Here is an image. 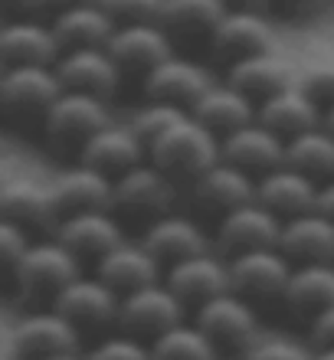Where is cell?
<instances>
[{
    "label": "cell",
    "instance_id": "obj_1",
    "mask_svg": "<svg viewBox=\"0 0 334 360\" xmlns=\"http://www.w3.org/2000/svg\"><path fill=\"white\" fill-rule=\"evenodd\" d=\"M223 158V138L213 128L187 112L181 122H174L167 131H161L148 144V161L171 174V177L197 180L207 167Z\"/></svg>",
    "mask_w": 334,
    "mask_h": 360
},
{
    "label": "cell",
    "instance_id": "obj_2",
    "mask_svg": "<svg viewBox=\"0 0 334 360\" xmlns=\"http://www.w3.org/2000/svg\"><path fill=\"white\" fill-rule=\"evenodd\" d=\"M79 259L82 256L72 252L66 243H59L56 236L33 243L27 249V256L20 259L17 269H13L17 288L27 298H56L76 275H82Z\"/></svg>",
    "mask_w": 334,
    "mask_h": 360
},
{
    "label": "cell",
    "instance_id": "obj_3",
    "mask_svg": "<svg viewBox=\"0 0 334 360\" xmlns=\"http://www.w3.org/2000/svg\"><path fill=\"white\" fill-rule=\"evenodd\" d=\"M203 331L213 338V344L220 351H243L246 354L252 344L259 341V318L256 308L249 298H243L239 292H223L210 302L197 304V318Z\"/></svg>",
    "mask_w": 334,
    "mask_h": 360
},
{
    "label": "cell",
    "instance_id": "obj_4",
    "mask_svg": "<svg viewBox=\"0 0 334 360\" xmlns=\"http://www.w3.org/2000/svg\"><path fill=\"white\" fill-rule=\"evenodd\" d=\"M295 262L282 252L278 246H262V249H246L229 259V282L233 292H239L249 302H272L282 298L288 288Z\"/></svg>",
    "mask_w": 334,
    "mask_h": 360
},
{
    "label": "cell",
    "instance_id": "obj_5",
    "mask_svg": "<svg viewBox=\"0 0 334 360\" xmlns=\"http://www.w3.org/2000/svg\"><path fill=\"white\" fill-rule=\"evenodd\" d=\"M184 302L181 295L174 292L167 282H151L144 288H134V292L122 295V311H118V324H122L128 334H148V338H158L161 331L174 328L177 321H184Z\"/></svg>",
    "mask_w": 334,
    "mask_h": 360
},
{
    "label": "cell",
    "instance_id": "obj_6",
    "mask_svg": "<svg viewBox=\"0 0 334 360\" xmlns=\"http://www.w3.org/2000/svg\"><path fill=\"white\" fill-rule=\"evenodd\" d=\"M108 122H112V115H108L105 95L79 92V89H63V95L43 115L46 134L53 141H76V144L92 138Z\"/></svg>",
    "mask_w": 334,
    "mask_h": 360
},
{
    "label": "cell",
    "instance_id": "obj_7",
    "mask_svg": "<svg viewBox=\"0 0 334 360\" xmlns=\"http://www.w3.org/2000/svg\"><path fill=\"white\" fill-rule=\"evenodd\" d=\"M53 308L66 314L72 324L86 328H108L118 324L122 311V292H115L102 275H76L63 292L53 298Z\"/></svg>",
    "mask_w": 334,
    "mask_h": 360
},
{
    "label": "cell",
    "instance_id": "obj_8",
    "mask_svg": "<svg viewBox=\"0 0 334 360\" xmlns=\"http://www.w3.org/2000/svg\"><path fill=\"white\" fill-rule=\"evenodd\" d=\"M63 79H59L56 63H20V66H4L0 72V102L10 112H39L63 95Z\"/></svg>",
    "mask_w": 334,
    "mask_h": 360
},
{
    "label": "cell",
    "instance_id": "obj_9",
    "mask_svg": "<svg viewBox=\"0 0 334 360\" xmlns=\"http://www.w3.org/2000/svg\"><path fill=\"white\" fill-rule=\"evenodd\" d=\"M174 203V177L154 161L134 164L115 177V210L134 217H161Z\"/></svg>",
    "mask_w": 334,
    "mask_h": 360
},
{
    "label": "cell",
    "instance_id": "obj_10",
    "mask_svg": "<svg viewBox=\"0 0 334 360\" xmlns=\"http://www.w3.org/2000/svg\"><path fill=\"white\" fill-rule=\"evenodd\" d=\"M282 223L276 210H269L259 200L239 203V207L226 210L217 226V243L226 249L229 256L246 252V249H262V246H278L282 239Z\"/></svg>",
    "mask_w": 334,
    "mask_h": 360
},
{
    "label": "cell",
    "instance_id": "obj_11",
    "mask_svg": "<svg viewBox=\"0 0 334 360\" xmlns=\"http://www.w3.org/2000/svg\"><path fill=\"white\" fill-rule=\"evenodd\" d=\"M108 53L128 72H151L158 63L174 56L171 30L158 20H151V23H118V30L108 39Z\"/></svg>",
    "mask_w": 334,
    "mask_h": 360
},
{
    "label": "cell",
    "instance_id": "obj_12",
    "mask_svg": "<svg viewBox=\"0 0 334 360\" xmlns=\"http://www.w3.org/2000/svg\"><path fill=\"white\" fill-rule=\"evenodd\" d=\"M210 46L217 56L236 63L243 56L272 49V23L259 7H229L210 33Z\"/></svg>",
    "mask_w": 334,
    "mask_h": 360
},
{
    "label": "cell",
    "instance_id": "obj_13",
    "mask_svg": "<svg viewBox=\"0 0 334 360\" xmlns=\"http://www.w3.org/2000/svg\"><path fill=\"white\" fill-rule=\"evenodd\" d=\"M59 217L79 210H115V177L92 164H72L49 180Z\"/></svg>",
    "mask_w": 334,
    "mask_h": 360
},
{
    "label": "cell",
    "instance_id": "obj_14",
    "mask_svg": "<svg viewBox=\"0 0 334 360\" xmlns=\"http://www.w3.org/2000/svg\"><path fill=\"white\" fill-rule=\"evenodd\" d=\"M148 158V144L131 124H118V122H108L105 128H98L92 138L79 144V161L82 164H92L98 171L118 174L131 171L134 164H141Z\"/></svg>",
    "mask_w": 334,
    "mask_h": 360
},
{
    "label": "cell",
    "instance_id": "obj_15",
    "mask_svg": "<svg viewBox=\"0 0 334 360\" xmlns=\"http://www.w3.org/2000/svg\"><path fill=\"white\" fill-rule=\"evenodd\" d=\"M213 82L217 79L210 76L207 66H200V63H193L187 56H167L151 72H144V95L191 108Z\"/></svg>",
    "mask_w": 334,
    "mask_h": 360
},
{
    "label": "cell",
    "instance_id": "obj_16",
    "mask_svg": "<svg viewBox=\"0 0 334 360\" xmlns=\"http://www.w3.org/2000/svg\"><path fill=\"white\" fill-rule=\"evenodd\" d=\"M79 334L82 328L72 324L66 314L53 308V311H33L27 318H20L13 328V347L23 357H49V354L63 351H79Z\"/></svg>",
    "mask_w": 334,
    "mask_h": 360
},
{
    "label": "cell",
    "instance_id": "obj_17",
    "mask_svg": "<svg viewBox=\"0 0 334 360\" xmlns=\"http://www.w3.org/2000/svg\"><path fill=\"white\" fill-rule=\"evenodd\" d=\"M318 190H321V184L315 177H308L305 171L292 167V164H278V167L256 177V200L266 203L269 210H276L282 219L315 210Z\"/></svg>",
    "mask_w": 334,
    "mask_h": 360
},
{
    "label": "cell",
    "instance_id": "obj_18",
    "mask_svg": "<svg viewBox=\"0 0 334 360\" xmlns=\"http://www.w3.org/2000/svg\"><path fill=\"white\" fill-rule=\"evenodd\" d=\"M56 69L66 89L96 92V95H105V98L118 89V79H122V66L108 53V46L63 49V56L56 59Z\"/></svg>",
    "mask_w": 334,
    "mask_h": 360
},
{
    "label": "cell",
    "instance_id": "obj_19",
    "mask_svg": "<svg viewBox=\"0 0 334 360\" xmlns=\"http://www.w3.org/2000/svg\"><path fill=\"white\" fill-rule=\"evenodd\" d=\"M164 282L171 285L187 304L191 302L203 304V302H210V298H217V295L233 288V282H229V262H223L220 256H213L210 249L171 262Z\"/></svg>",
    "mask_w": 334,
    "mask_h": 360
},
{
    "label": "cell",
    "instance_id": "obj_20",
    "mask_svg": "<svg viewBox=\"0 0 334 360\" xmlns=\"http://www.w3.org/2000/svg\"><path fill=\"white\" fill-rule=\"evenodd\" d=\"M285 141L278 131H272L269 124L256 122L243 124L236 131L223 134V161L239 164L249 174H266L278 164H285Z\"/></svg>",
    "mask_w": 334,
    "mask_h": 360
},
{
    "label": "cell",
    "instance_id": "obj_21",
    "mask_svg": "<svg viewBox=\"0 0 334 360\" xmlns=\"http://www.w3.org/2000/svg\"><path fill=\"white\" fill-rule=\"evenodd\" d=\"M53 236L59 243H66L79 256H105L108 249L124 243V233L118 226V219L112 217V210H79V213H66L59 217L53 226Z\"/></svg>",
    "mask_w": 334,
    "mask_h": 360
},
{
    "label": "cell",
    "instance_id": "obj_22",
    "mask_svg": "<svg viewBox=\"0 0 334 360\" xmlns=\"http://www.w3.org/2000/svg\"><path fill=\"white\" fill-rule=\"evenodd\" d=\"M259 122L269 124L282 138H292V134L325 124V105L318 102L302 82H295V86H288L259 102Z\"/></svg>",
    "mask_w": 334,
    "mask_h": 360
},
{
    "label": "cell",
    "instance_id": "obj_23",
    "mask_svg": "<svg viewBox=\"0 0 334 360\" xmlns=\"http://www.w3.org/2000/svg\"><path fill=\"white\" fill-rule=\"evenodd\" d=\"M0 213L4 219L23 223V226H56L59 223V207L53 197V187L37 177H10L0 187Z\"/></svg>",
    "mask_w": 334,
    "mask_h": 360
},
{
    "label": "cell",
    "instance_id": "obj_24",
    "mask_svg": "<svg viewBox=\"0 0 334 360\" xmlns=\"http://www.w3.org/2000/svg\"><path fill=\"white\" fill-rule=\"evenodd\" d=\"M191 187H193L197 207L217 210L220 217L226 210L239 207V203L256 200V177L249 171H243L239 164L223 161V158L213 167H207L197 180H191Z\"/></svg>",
    "mask_w": 334,
    "mask_h": 360
},
{
    "label": "cell",
    "instance_id": "obj_25",
    "mask_svg": "<svg viewBox=\"0 0 334 360\" xmlns=\"http://www.w3.org/2000/svg\"><path fill=\"white\" fill-rule=\"evenodd\" d=\"M278 249L292 262H334V219L321 210L288 217L282 223Z\"/></svg>",
    "mask_w": 334,
    "mask_h": 360
},
{
    "label": "cell",
    "instance_id": "obj_26",
    "mask_svg": "<svg viewBox=\"0 0 334 360\" xmlns=\"http://www.w3.org/2000/svg\"><path fill=\"white\" fill-rule=\"evenodd\" d=\"M226 82L236 86L239 92H246L252 102H262L269 95L295 86L298 79L288 59L276 56L272 49H262V53H252V56H243L236 63H229Z\"/></svg>",
    "mask_w": 334,
    "mask_h": 360
},
{
    "label": "cell",
    "instance_id": "obj_27",
    "mask_svg": "<svg viewBox=\"0 0 334 360\" xmlns=\"http://www.w3.org/2000/svg\"><path fill=\"white\" fill-rule=\"evenodd\" d=\"M161 266L164 262L144 243H128V239L108 249L105 256H98V275L122 295L161 282Z\"/></svg>",
    "mask_w": 334,
    "mask_h": 360
},
{
    "label": "cell",
    "instance_id": "obj_28",
    "mask_svg": "<svg viewBox=\"0 0 334 360\" xmlns=\"http://www.w3.org/2000/svg\"><path fill=\"white\" fill-rule=\"evenodd\" d=\"M59 56H63V43H59L56 30L46 27V23L17 17L0 30V59H4V66L56 63Z\"/></svg>",
    "mask_w": 334,
    "mask_h": 360
},
{
    "label": "cell",
    "instance_id": "obj_29",
    "mask_svg": "<svg viewBox=\"0 0 334 360\" xmlns=\"http://www.w3.org/2000/svg\"><path fill=\"white\" fill-rule=\"evenodd\" d=\"M141 243L161 259L164 266L210 249V239L200 229V223H193L191 217H181V213H161V217H154L148 223V229H144Z\"/></svg>",
    "mask_w": 334,
    "mask_h": 360
},
{
    "label": "cell",
    "instance_id": "obj_30",
    "mask_svg": "<svg viewBox=\"0 0 334 360\" xmlns=\"http://www.w3.org/2000/svg\"><path fill=\"white\" fill-rule=\"evenodd\" d=\"M191 112L200 118L207 128L220 134H229L243 128V124L256 122L259 118V105L249 98L246 92H239L236 86H229V82H213L207 92L191 105Z\"/></svg>",
    "mask_w": 334,
    "mask_h": 360
},
{
    "label": "cell",
    "instance_id": "obj_31",
    "mask_svg": "<svg viewBox=\"0 0 334 360\" xmlns=\"http://www.w3.org/2000/svg\"><path fill=\"white\" fill-rule=\"evenodd\" d=\"M63 49L76 46H108L112 33L118 30V20L105 10V4H76V7H63L53 17Z\"/></svg>",
    "mask_w": 334,
    "mask_h": 360
},
{
    "label": "cell",
    "instance_id": "obj_32",
    "mask_svg": "<svg viewBox=\"0 0 334 360\" xmlns=\"http://www.w3.org/2000/svg\"><path fill=\"white\" fill-rule=\"evenodd\" d=\"M282 298L298 314L328 311L334 304V262H295Z\"/></svg>",
    "mask_w": 334,
    "mask_h": 360
},
{
    "label": "cell",
    "instance_id": "obj_33",
    "mask_svg": "<svg viewBox=\"0 0 334 360\" xmlns=\"http://www.w3.org/2000/svg\"><path fill=\"white\" fill-rule=\"evenodd\" d=\"M285 164L305 171L315 180L334 177V134L325 124L308 128L302 134H292L285 141Z\"/></svg>",
    "mask_w": 334,
    "mask_h": 360
},
{
    "label": "cell",
    "instance_id": "obj_34",
    "mask_svg": "<svg viewBox=\"0 0 334 360\" xmlns=\"http://www.w3.org/2000/svg\"><path fill=\"white\" fill-rule=\"evenodd\" d=\"M229 10L226 0H164L161 23L181 37H207Z\"/></svg>",
    "mask_w": 334,
    "mask_h": 360
},
{
    "label": "cell",
    "instance_id": "obj_35",
    "mask_svg": "<svg viewBox=\"0 0 334 360\" xmlns=\"http://www.w3.org/2000/svg\"><path fill=\"white\" fill-rule=\"evenodd\" d=\"M154 360H213L220 347L197 321H177L174 328L151 338Z\"/></svg>",
    "mask_w": 334,
    "mask_h": 360
},
{
    "label": "cell",
    "instance_id": "obj_36",
    "mask_svg": "<svg viewBox=\"0 0 334 360\" xmlns=\"http://www.w3.org/2000/svg\"><path fill=\"white\" fill-rule=\"evenodd\" d=\"M187 112H191V108H184V105L161 102V98H148V102L131 115V128L144 138V144H151L158 134L167 131L174 122H181Z\"/></svg>",
    "mask_w": 334,
    "mask_h": 360
},
{
    "label": "cell",
    "instance_id": "obj_37",
    "mask_svg": "<svg viewBox=\"0 0 334 360\" xmlns=\"http://www.w3.org/2000/svg\"><path fill=\"white\" fill-rule=\"evenodd\" d=\"M89 360H154V351L138 334H112L89 351Z\"/></svg>",
    "mask_w": 334,
    "mask_h": 360
},
{
    "label": "cell",
    "instance_id": "obj_38",
    "mask_svg": "<svg viewBox=\"0 0 334 360\" xmlns=\"http://www.w3.org/2000/svg\"><path fill=\"white\" fill-rule=\"evenodd\" d=\"M249 360H315V351L288 338H266L246 351Z\"/></svg>",
    "mask_w": 334,
    "mask_h": 360
},
{
    "label": "cell",
    "instance_id": "obj_39",
    "mask_svg": "<svg viewBox=\"0 0 334 360\" xmlns=\"http://www.w3.org/2000/svg\"><path fill=\"white\" fill-rule=\"evenodd\" d=\"M105 10L118 23H161V7L164 0H102Z\"/></svg>",
    "mask_w": 334,
    "mask_h": 360
},
{
    "label": "cell",
    "instance_id": "obj_40",
    "mask_svg": "<svg viewBox=\"0 0 334 360\" xmlns=\"http://www.w3.org/2000/svg\"><path fill=\"white\" fill-rule=\"evenodd\" d=\"M33 246L30 243V233L23 223H13V219H4L0 223V259H4V266L13 272L17 262L27 256V249Z\"/></svg>",
    "mask_w": 334,
    "mask_h": 360
},
{
    "label": "cell",
    "instance_id": "obj_41",
    "mask_svg": "<svg viewBox=\"0 0 334 360\" xmlns=\"http://www.w3.org/2000/svg\"><path fill=\"white\" fill-rule=\"evenodd\" d=\"M308 92L315 95L318 102L325 105H334V63H321V66H311L305 76L298 79Z\"/></svg>",
    "mask_w": 334,
    "mask_h": 360
},
{
    "label": "cell",
    "instance_id": "obj_42",
    "mask_svg": "<svg viewBox=\"0 0 334 360\" xmlns=\"http://www.w3.org/2000/svg\"><path fill=\"white\" fill-rule=\"evenodd\" d=\"M311 341L315 347H334V304L311 318Z\"/></svg>",
    "mask_w": 334,
    "mask_h": 360
},
{
    "label": "cell",
    "instance_id": "obj_43",
    "mask_svg": "<svg viewBox=\"0 0 334 360\" xmlns=\"http://www.w3.org/2000/svg\"><path fill=\"white\" fill-rule=\"evenodd\" d=\"M7 13H17V17H30V13H37L39 7H49V0H0Z\"/></svg>",
    "mask_w": 334,
    "mask_h": 360
},
{
    "label": "cell",
    "instance_id": "obj_44",
    "mask_svg": "<svg viewBox=\"0 0 334 360\" xmlns=\"http://www.w3.org/2000/svg\"><path fill=\"white\" fill-rule=\"evenodd\" d=\"M315 210H321L325 217L334 219V177H328L325 184H321V190H318V207Z\"/></svg>",
    "mask_w": 334,
    "mask_h": 360
},
{
    "label": "cell",
    "instance_id": "obj_45",
    "mask_svg": "<svg viewBox=\"0 0 334 360\" xmlns=\"http://www.w3.org/2000/svg\"><path fill=\"white\" fill-rule=\"evenodd\" d=\"M39 360H89V354H79V351H63V354H49V357H39Z\"/></svg>",
    "mask_w": 334,
    "mask_h": 360
},
{
    "label": "cell",
    "instance_id": "obj_46",
    "mask_svg": "<svg viewBox=\"0 0 334 360\" xmlns=\"http://www.w3.org/2000/svg\"><path fill=\"white\" fill-rule=\"evenodd\" d=\"M76 4H102V0H49V7H56V10L76 7Z\"/></svg>",
    "mask_w": 334,
    "mask_h": 360
},
{
    "label": "cell",
    "instance_id": "obj_47",
    "mask_svg": "<svg viewBox=\"0 0 334 360\" xmlns=\"http://www.w3.org/2000/svg\"><path fill=\"white\" fill-rule=\"evenodd\" d=\"M226 4L229 7H259V10L266 7V0H226Z\"/></svg>",
    "mask_w": 334,
    "mask_h": 360
},
{
    "label": "cell",
    "instance_id": "obj_48",
    "mask_svg": "<svg viewBox=\"0 0 334 360\" xmlns=\"http://www.w3.org/2000/svg\"><path fill=\"white\" fill-rule=\"evenodd\" d=\"M315 360H334V347H315Z\"/></svg>",
    "mask_w": 334,
    "mask_h": 360
},
{
    "label": "cell",
    "instance_id": "obj_49",
    "mask_svg": "<svg viewBox=\"0 0 334 360\" xmlns=\"http://www.w3.org/2000/svg\"><path fill=\"white\" fill-rule=\"evenodd\" d=\"M325 128L334 134V105H328L325 108Z\"/></svg>",
    "mask_w": 334,
    "mask_h": 360
},
{
    "label": "cell",
    "instance_id": "obj_50",
    "mask_svg": "<svg viewBox=\"0 0 334 360\" xmlns=\"http://www.w3.org/2000/svg\"><path fill=\"white\" fill-rule=\"evenodd\" d=\"M213 360H249L246 354H217Z\"/></svg>",
    "mask_w": 334,
    "mask_h": 360
},
{
    "label": "cell",
    "instance_id": "obj_51",
    "mask_svg": "<svg viewBox=\"0 0 334 360\" xmlns=\"http://www.w3.org/2000/svg\"><path fill=\"white\" fill-rule=\"evenodd\" d=\"M288 4H295V7H308V4H318V0H288Z\"/></svg>",
    "mask_w": 334,
    "mask_h": 360
}]
</instances>
